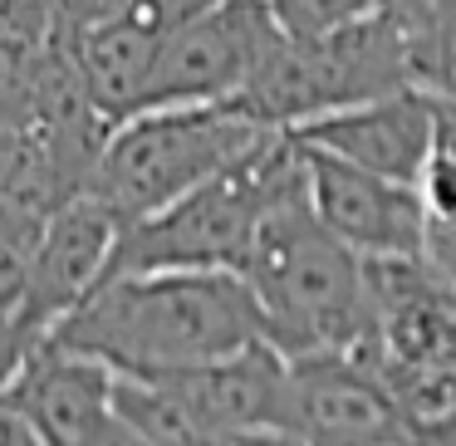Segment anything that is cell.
<instances>
[{"label":"cell","mask_w":456,"mask_h":446,"mask_svg":"<svg viewBox=\"0 0 456 446\" xmlns=\"http://www.w3.org/2000/svg\"><path fill=\"white\" fill-rule=\"evenodd\" d=\"M260 334V309L236 270H118L103 275L45 344L84 353L109 373H172Z\"/></svg>","instance_id":"6da1fadb"},{"label":"cell","mask_w":456,"mask_h":446,"mask_svg":"<svg viewBox=\"0 0 456 446\" xmlns=\"http://www.w3.org/2000/svg\"><path fill=\"white\" fill-rule=\"evenodd\" d=\"M265 138L270 128H260L236 103L138 109L109 128L84 191L103 197L128 226V221L167 207L172 197L191 191L197 182L226 172Z\"/></svg>","instance_id":"277c9868"},{"label":"cell","mask_w":456,"mask_h":446,"mask_svg":"<svg viewBox=\"0 0 456 446\" xmlns=\"http://www.w3.org/2000/svg\"><path fill=\"white\" fill-rule=\"evenodd\" d=\"M74 60L60 0H0V133L25 128L50 79Z\"/></svg>","instance_id":"7c38bea8"},{"label":"cell","mask_w":456,"mask_h":446,"mask_svg":"<svg viewBox=\"0 0 456 446\" xmlns=\"http://www.w3.org/2000/svg\"><path fill=\"white\" fill-rule=\"evenodd\" d=\"M452 128V93L432 89H393L378 99L348 103V109L319 113V118L289 128V138L344 158L393 182H417L427 152Z\"/></svg>","instance_id":"ba28073f"},{"label":"cell","mask_w":456,"mask_h":446,"mask_svg":"<svg viewBox=\"0 0 456 446\" xmlns=\"http://www.w3.org/2000/svg\"><path fill=\"white\" fill-rule=\"evenodd\" d=\"M40 446H138L113 417V373L69 348L40 344L5 383Z\"/></svg>","instance_id":"8fae6325"},{"label":"cell","mask_w":456,"mask_h":446,"mask_svg":"<svg viewBox=\"0 0 456 446\" xmlns=\"http://www.w3.org/2000/svg\"><path fill=\"white\" fill-rule=\"evenodd\" d=\"M305 197V148L289 133H270L226 172L197 182L167 207L118 231L109 275L118 270H236L256 226L280 201Z\"/></svg>","instance_id":"3957f363"},{"label":"cell","mask_w":456,"mask_h":446,"mask_svg":"<svg viewBox=\"0 0 456 446\" xmlns=\"http://www.w3.org/2000/svg\"><path fill=\"white\" fill-rule=\"evenodd\" d=\"M211 436L289 432V358L265 338L216 353L207 363L152 373Z\"/></svg>","instance_id":"30bf717a"},{"label":"cell","mask_w":456,"mask_h":446,"mask_svg":"<svg viewBox=\"0 0 456 446\" xmlns=\"http://www.w3.org/2000/svg\"><path fill=\"white\" fill-rule=\"evenodd\" d=\"M285 35H324L344 20L383 11V0H265Z\"/></svg>","instance_id":"4fadbf2b"},{"label":"cell","mask_w":456,"mask_h":446,"mask_svg":"<svg viewBox=\"0 0 456 446\" xmlns=\"http://www.w3.org/2000/svg\"><path fill=\"white\" fill-rule=\"evenodd\" d=\"M305 148V142H299ZM305 201L329 236H338L358 260L422 255L436 270H452V226L427 216L412 182L378 177L344 158L305 148Z\"/></svg>","instance_id":"5b68a950"},{"label":"cell","mask_w":456,"mask_h":446,"mask_svg":"<svg viewBox=\"0 0 456 446\" xmlns=\"http://www.w3.org/2000/svg\"><path fill=\"white\" fill-rule=\"evenodd\" d=\"M280 35L285 30L265 0H201L187 20L167 30L138 109L231 103Z\"/></svg>","instance_id":"52a82bcc"},{"label":"cell","mask_w":456,"mask_h":446,"mask_svg":"<svg viewBox=\"0 0 456 446\" xmlns=\"http://www.w3.org/2000/svg\"><path fill=\"white\" fill-rule=\"evenodd\" d=\"M236 275L260 309L265 344H275L285 358H373L368 270L344 240L319 226L305 197L280 201L260 221Z\"/></svg>","instance_id":"7a4b0ae2"},{"label":"cell","mask_w":456,"mask_h":446,"mask_svg":"<svg viewBox=\"0 0 456 446\" xmlns=\"http://www.w3.org/2000/svg\"><path fill=\"white\" fill-rule=\"evenodd\" d=\"M123 216L94 191H74L69 201L50 211L35 231L30 265H25L20 299L11 309L5 348H11V373L50 338V328L109 275L113 246H118ZM11 383V377H5Z\"/></svg>","instance_id":"8992f818"},{"label":"cell","mask_w":456,"mask_h":446,"mask_svg":"<svg viewBox=\"0 0 456 446\" xmlns=\"http://www.w3.org/2000/svg\"><path fill=\"white\" fill-rule=\"evenodd\" d=\"M0 446H40L35 426L25 422V412L11 402V393L0 387Z\"/></svg>","instance_id":"5bb4252c"},{"label":"cell","mask_w":456,"mask_h":446,"mask_svg":"<svg viewBox=\"0 0 456 446\" xmlns=\"http://www.w3.org/2000/svg\"><path fill=\"white\" fill-rule=\"evenodd\" d=\"M289 436L299 446H412L383 377L358 358H289Z\"/></svg>","instance_id":"9c48e42d"}]
</instances>
